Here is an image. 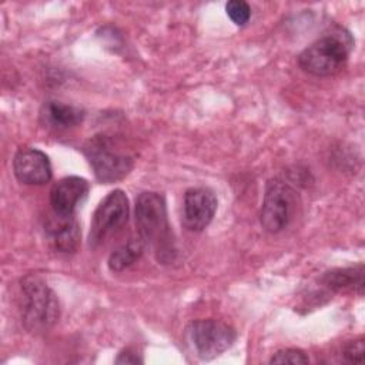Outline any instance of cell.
<instances>
[{
    "mask_svg": "<svg viewBox=\"0 0 365 365\" xmlns=\"http://www.w3.org/2000/svg\"><path fill=\"white\" fill-rule=\"evenodd\" d=\"M217 197L205 187L188 188L182 200V224L190 231H202L214 218Z\"/></svg>",
    "mask_w": 365,
    "mask_h": 365,
    "instance_id": "obj_8",
    "label": "cell"
},
{
    "mask_svg": "<svg viewBox=\"0 0 365 365\" xmlns=\"http://www.w3.org/2000/svg\"><path fill=\"white\" fill-rule=\"evenodd\" d=\"M83 151L100 182L111 184L120 181L133 168V157L118 148L117 143L106 134L91 137L84 144Z\"/></svg>",
    "mask_w": 365,
    "mask_h": 365,
    "instance_id": "obj_4",
    "label": "cell"
},
{
    "mask_svg": "<svg viewBox=\"0 0 365 365\" xmlns=\"http://www.w3.org/2000/svg\"><path fill=\"white\" fill-rule=\"evenodd\" d=\"M128 198L123 190L108 192L97 205L88 232V244L96 248L118 231L128 220Z\"/></svg>",
    "mask_w": 365,
    "mask_h": 365,
    "instance_id": "obj_7",
    "label": "cell"
},
{
    "mask_svg": "<svg viewBox=\"0 0 365 365\" xmlns=\"http://www.w3.org/2000/svg\"><path fill=\"white\" fill-rule=\"evenodd\" d=\"M188 342L198 358L210 361L225 352L235 341V329L217 319H198L187 328Z\"/></svg>",
    "mask_w": 365,
    "mask_h": 365,
    "instance_id": "obj_6",
    "label": "cell"
},
{
    "mask_svg": "<svg viewBox=\"0 0 365 365\" xmlns=\"http://www.w3.org/2000/svg\"><path fill=\"white\" fill-rule=\"evenodd\" d=\"M297 210L295 190L281 178H272L265 185L259 211V222L267 232L282 231L292 220Z\"/></svg>",
    "mask_w": 365,
    "mask_h": 365,
    "instance_id": "obj_5",
    "label": "cell"
},
{
    "mask_svg": "<svg viewBox=\"0 0 365 365\" xmlns=\"http://www.w3.org/2000/svg\"><path fill=\"white\" fill-rule=\"evenodd\" d=\"M309 358L307 354L301 349L297 348H287L275 352L272 358L269 359V364H292V365H299V364H308Z\"/></svg>",
    "mask_w": 365,
    "mask_h": 365,
    "instance_id": "obj_16",
    "label": "cell"
},
{
    "mask_svg": "<svg viewBox=\"0 0 365 365\" xmlns=\"http://www.w3.org/2000/svg\"><path fill=\"white\" fill-rule=\"evenodd\" d=\"M135 225L140 240L151 247L158 261L173 259L175 252L167 217L165 200L154 191L141 192L135 200Z\"/></svg>",
    "mask_w": 365,
    "mask_h": 365,
    "instance_id": "obj_1",
    "label": "cell"
},
{
    "mask_svg": "<svg viewBox=\"0 0 365 365\" xmlns=\"http://www.w3.org/2000/svg\"><path fill=\"white\" fill-rule=\"evenodd\" d=\"M352 48L354 38L351 33L336 26L299 53L298 66L312 76H332L346 63Z\"/></svg>",
    "mask_w": 365,
    "mask_h": 365,
    "instance_id": "obj_2",
    "label": "cell"
},
{
    "mask_svg": "<svg viewBox=\"0 0 365 365\" xmlns=\"http://www.w3.org/2000/svg\"><path fill=\"white\" fill-rule=\"evenodd\" d=\"M16 178L27 185H43L51 180L53 171L48 157L38 148H20L13 158Z\"/></svg>",
    "mask_w": 365,
    "mask_h": 365,
    "instance_id": "obj_9",
    "label": "cell"
},
{
    "mask_svg": "<svg viewBox=\"0 0 365 365\" xmlns=\"http://www.w3.org/2000/svg\"><path fill=\"white\" fill-rule=\"evenodd\" d=\"M46 231L58 252H74L80 245L81 232L74 215L61 217L54 214V218L47 222Z\"/></svg>",
    "mask_w": 365,
    "mask_h": 365,
    "instance_id": "obj_11",
    "label": "cell"
},
{
    "mask_svg": "<svg viewBox=\"0 0 365 365\" xmlns=\"http://www.w3.org/2000/svg\"><path fill=\"white\" fill-rule=\"evenodd\" d=\"M90 185L87 180L70 175L58 180L50 191V204L53 212L61 217L74 215L76 208L87 197Z\"/></svg>",
    "mask_w": 365,
    "mask_h": 365,
    "instance_id": "obj_10",
    "label": "cell"
},
{
    "mask_svg": "<svg viewBox=\"0 0 365 365\" xmlns=\"http://www.w3.org/2000/svg\"><path fill=\"white\" fill-rule=\"evenodd\" d=\"M225 11L237 26H244L251 17V7L244 0H230L225 4Z\"/></svg>",
    "mask_w": 365,
    "mask_h": 365,
    "instance_id": "obj_15",
    "label": "cell"
},
{
    "mask_svg": "<svg viewBox=\"0 0 365 365\" xmlns=\"http://www.w3.org/2000/svg\"><path fill=\"white\" fill-rule=\"evenodd\" d=\"M143 359L137 355V352L131 348L123 349L115 358V364H141Z\"/></svg>",
    "mask_w": 365,
    "mask_h": 365,
    "instance_id": "obj_18",
    "label": "cell"
},
{
    "mask_svg": "<svg viewBox=\"0 0 365 365\" xmlns=\"http://www.w3.org/2000/svg\"><path fill=\"white\" fill-rule=\"evenodd\" d=\"M364 339L358 338L354 341H349L344 349H342V355L348 362H355V364H361L364 361Z\"/></svg>",
    "mask_w": 365,
    "mask_h": 365,
    "instance_id": "obj_17",
    "label": "cell"
},
{
    "mask_svg": "<svg viewBox=\"0 0 365 365\" xmlns=\"http://www.w3.org/2000/svg\"><path fill=\"white\" fill-rule=\"evenodd\" d=\"M322 282L334 291H342V289H354L355 291L356 289L359 294H362L364 264L328 271L324 274Z\"/></svg>",
    "mask_w": 365,
    "mask_h": 365,
    "instance_id": "obj_13",
    "label": "cell"
},
{
    "mask_svg": "<svg viewBox=\"0 0 365 365\" xmlns=\"http://www.w3.org/2000/svg\"><path fill=\"white\" fill-rule=\"evenodd\" d=\"M143 244L144 242L138 238V240H130L121 247H118L108 257V268L113 272H120L124 268L134 264L143 254Z\"/></svg>",
    "mask_w": 365,
    "mask_h": 365,
    "instance_id": "obj_14",
    "label": "cell"
},
{
    "mask_svg": "<svg viewBox=\"0 0 365 365\" xmlns=\"http://www.w3.org/2000/svg\"><path fill=\"white\" fill-rule=\"evenodd\" d=\"M44 123L57 130H67L78 125L84 118V111L76 106L60 101H46L41 110Z\"/></svg>",
    "mask_w": 365,
    "mask_h": 365,
    "instance_id": "obj_12",
    "label": "cell"
},
{
    "mask_svg": "<svg viewBox=\"0 0 365 365\" xmlns=\"http://www.w3.org/2000/svg\"><path fill=\"white\" fill-rule=\"evenodd\" d=\"M23 319L29 331H46L58 319V299L53 289L38 277L26 275L21 279Z\"/></svg>",
    "mask_w": 365,
    "mask_h": 365,
    "instance_id": "obj_3",
    "label": "cell"
}]
</instances>
